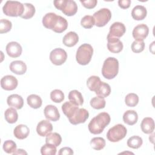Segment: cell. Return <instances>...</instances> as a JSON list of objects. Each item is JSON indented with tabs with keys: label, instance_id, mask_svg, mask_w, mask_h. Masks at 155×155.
<instances>
[{
	"label": "cell",
	"instance_id": "cell-25",
	"mask_svg": "<svg viewBox=\"0 0 155 155\" xmlns=\"http://www.w3.org/2000/svg\"><path fill=\"white\" fill-rule=\"evenodd\" d=\"M79 108L78 105L74 104V103L67 101L64 103L62 105V110L64 114L69 119L70 118L74 112Z\"/></svg>",
	"mask_w": 155,
	"mask_h": 155
},
{
	"label": "cell",
	"instance_id": "cell-21",
	"mask_svg": "<svg viewBox=\"0 0 155 155\" xmlns=\"http://www.w3.org/2000/svg\"><path fill=\"white\" fill-rule=\"evenodd\" d=\"M147 11L146 8L140 5H136L131 11V16L134 20L141 21L147 16Z\"/></svg>",
	"mask_w": 155,
	"mask_h": 155
},
{
	"label": "cell",
	"instance_id": "cell-44",
	"mask_svg": "<svg viewBox=\"0 0 155 155\" xmlns=\"http://www.w3.org/2000/svg\"><path fill=\"white\" fill-rule=\"evenodd\" d=\"M59 155H71L73 154V151L70 147H63L59 150Z\"/></svg>",
	"mask_w": 155,
	"mask_h": 155
},
{
	"label": "cell",
	"instance_id": "cell-20",
	"mask_svg": "<svg viewBox=\"0 0 155 155\" xmlns=\"http://www.w3.org/2000/svg\"><path fill=\"white\" fill-rule=\"evenodd\" d=\"M29 128L24 124H19L17 125L13 130V134L15 137L20 140L27 138L29 135Z\"/></svg>",
	"mask_w": 155,
	"mask_h": 155
},
{
	"label": "cell",
	"instance_id": "cell-15",
	"mask_svg": "<svg viewBox=\"0 0 155 155\" xmlns=\"http://www.w3.org/2000/svg\"><path fill=\"white\" fill-rule=\"evenodd\" d=\"M107 48L108 50L113 53H119L124 47L122 42L119 38L107 37Z\"/></svg>",
	"mask_w": 155,
	"mask_h": 155
},
{
	"label": "cell",
	"instance_id": "cell-1",
	"mask_svg": "<svg viewBox=\"0 0 155 155\" xmlns=\"http://www.w3.org/2000/svg\"><path fill=\"white\" fill-rule=\"evenodd\" d=\"M110 120L111 118L108 113L106 112L100 113L90 120L88 125V130L93 134H101L110 124Z\"/></svg>",
	"mask_w": 155,
	"mask_h": 155
},
{
	"label": "cell",
	"instance_id": "cell-14",
	"mask_svg": "<svg viewBox=\"0 0 155 155\" xmlns=\"http://www.w3.org/2000/svg\"><path fill=\"white\" fill-rule=\"evenodd\" d=\"M5 50L7 54L10 57L14 58L20 56L22 51L21 45L18 42L15 41L8 43Z\"/></svg>",
	"mask_w": 155,
	"mask_h": 155
},
{
	"label": "cell",
	"instance_id": "cell-19",
	"mask_svg": "<svg viewBox=\"0 0 155 155\" xmlns=\"http://www.w3.org/2000/svg\"><path fill=\"white\" fill-rule=\"evenodd\" d=\"M7 102L8 106L15 109L19 110L24 105V100L22 97L17 94H13L8 96Z\"/></svg>",
	"mask_w": 155,
	"mask_h": 155
},
{
	"label": "cell",
	"instance_id": "cell-37",
	"mask_svg": "<svg viewBox=\"0 0 155 155\" xmlns=\"http://www.w3.org/2000/svg\"><path fill=\"white\" fill-rule=\"evenodd\" d=\"M56 147L46 143L41 148V153L42 155H55L56 153Z\"/></svg>",
	"mask_w": 155,
	"mask_h": 155
},
{
	"label": "cell",
	"instance_id": "cell-3",
	"mask_svg": "<svg viewBox=\"0 0 155 155\" xmlns=\"http://www.w3.org/2000/svg\"><path fill=\"white\" fill-rule=\"evenodd\" d=\"M93 53V48L92 46L88 44H83L79 47L76 51V61L80 65H87L91 59Z\"/></svg>",
	"mask_w": 155,
	"mask_h": 155
},
{
	"label": "cell",
	"instance_id": "cell-32",
	"mask_svg": "<svg viewBox=\"0 0 155 155\" xmlns=\"http://www.w3.org/2000/svg\"><path fill=\"white\" fill-rule=\"evenodd\" d=\"M24 10L23 14L21 16V18L24 19H28L31 18L35 13V7L30 3H24Z\"/></svg>",
	"mask_w": 155,
	"mask_h": 155
},
{
	"label": "cell",
	"instance_id": "cell-28",
	"mask_svg": "<svg viewBox=\"0 0 155 155\" xmlns=\"http://www.w3.org/2000/svg\"><path fill=\"white\" fill-rule=\"evenodd\" d=\"M111 93V88L108 84L104 82H101L98 88L95 91V93L103 98L106 97L110 95Z\"/></svg>",
	"mask_w": 155,
	"mask_h": 155
},
{
	"label": "cell",
	"instance_id": "cell-30",
	"mask_svg": "<svg viewBox=\"0 0 155 155\" xmlns=\"http://www.w3.org/2000/svg\"><path fill=\"white\" fill-rule=\"evenodd\" d=\"M62 142V137L58 133H50L46 136L45 142L58 147Z\"/></svg>",
	"mask_w": 155,
	"mask_h": 155
},
{
	"label": "cell",
	"instance_id": "cell-27",
	"mask_svg": "<svg viewBox=\"0 0 155 155\" xmlns=\"http://www.w3.org/2000/svg\"><path fill=\"white\" fill-rule=\"evenodd\" d=\"M68 99L70 102L77 105H82L84 103V99L81 92L76 90H73L70 91L68 94Z\"/></svg>",
	"mask_w": 155,
	"mask_h": 155
},
{
	"label": "cell",
	"instance_id": "cell-13",
	"mask_svg": "<svg viewBox=\"0 0 155 155\" xmlns=\"http://www.w3.org/2000/svg\"><path fill=\"white\" fill-rule=\"evenodd\" d=\"M18 84L17 79L12 75H6L1 79V86L2 89L7 91L15 90Z\"/></svg>",
	"mask_w": 155,
	"mask_h": 155
},
{
	"label": "cell",
	"instance_id": "cell-23",
	"mask_svg": "<svg viewBox=\"0 0 155 155\" xmlns=\"http://www.w3.org/2000/svg\"><path fill=\"white\" fill-rule=\"evenodd\" d=\"M142 131L145 134H151L154 130V122L151 117H147L143 119L140 124Z\"/></svg>",
	"mask_w": 155,
	"mask_h": 155
},
{
	"label": "cell",
	"instance_id": "cell-35",
	"mask_svg": "<svg viewBox=\"0 0 155 155\" xmlns=\"http://www.w3.org/2000/svg\"><path fill=\"white\" fill-rule=\"evenodd\" d=\"M142 139L138 136H133L130 137L127 140V142L128 147L133 149H137L140 148L142 146Z\"/></svg>",
	"mask_w": 155,
	"mask_h": 155
},
{
	"label": "cell",
	"instance_id": "cell-34",
	"mask_svg": "<svg viewBox=\"0 0 155 155\" xmlns=\"http://www.w3.org/2000/svg\"><path fill=\"white\" fill-rule=\"evenodd\" d=\"M105 139L101 137H93L90 141V145L92 148L97 151L102 150L105 147Z\"/></svg>",
	"mask_w": 155,
	"mask_h": 155
},
{
	"label": "cell",
	"instance_id": "cell-40",
	"mask_svg": "<svg viewBox=\"0 0 155 155\" xmlns=\"http://www.w3.org/2000/svg\"><path fill=\"white\" fill-rule=\"evenodd\" d=\"M3 150L8 154H13L16 150V144L12 140H5L3 143Z\"/></svg>",
	"mask_w": 155,
	"mask_h": 155
},
{
	"label": "cell",
	"instance_id": "cell-46",
	"mask_svg": "<svg viewBox=\"0 0 155 155\" xmlns=\"http://www.w3.org/2000/svg\"><path fill=\"white\" fill-rule=\"evenodd\" d=\"M13 154H27V153L22 149H18V150H16L13 153Z\"/></svg>",
	"mask_w": 155,
	"mask_h": 155
},
{
	"label": "cell",
	"instance_id": "cell-4",
	"mask_svg": "<svg viewBox=\"0 0 155 155\" xmlns=\"http://www.w3.org/2000/svg\"><path fill=\"white\" fill-rule=\"evenodd\" d=\"M53 3L57 9L68 16L74 15L78 11V5L73 0H55Z\"/></svg>",
	"mask_w": 155,
	"mask_h": 155
},
{
	"label": "cell",
	"instance_id": "cell-22",
	"mask_svg": "<svg viewBox=\"0 0 155 155\" xmlns=\"http://www.w3.org/2000/svg\"><path fill=\"white\" fill-rule=\"evenodd\" d=\"M79 41V36L78 34L74 31H70L67 33L63 38V44L68 47L74 46Z\"/></svg>",
	"mask_w": 155,
	"mask_h": 155
},
{
	"label": "cell",
	"instance_id": "cell-17",
	"mask_svg": "<svg viewBox=\"0 0 155 155\" xmlns=\"http://www.w3.org/2000/svg\"><path fill=\"white\" fill-rule=\"evenodd\" d=\"M53 130L52 124L47 120H42L40 121L36 127V132L39 136L41 137L46 136L50 133Z\"/></svg>",
	"mask_w": 155,
	"mask_h": 155
},
{
	"label": "cell",
	"instance_id": "cell-2",
	"mask_svg": "<svg viewBox=\"0 0 155 155\" xmlns=\"http://www.w3.org/2000/svg\"><path fill=\"white\" fill-rule=\"evenodd\" d=\"M118 72V60L114 57H109L107 58L104 61L102 68V76L107 79H111L117 75Z\"/></svg>",
	"mask_w": 155,
	"mask_h": 155
},
{
	"label": "cell",
	"instance_id": "cell-16",
	"mask_svg": "<svg viewBox=\"0 0 155 155\" xmlns=\"http://www.w3.org/2000/svg\"><path fill=\"white\" fill-rule=\"evenodd\" d=\"M45 118L49 120L56 122L60 118V114L56 107L53 105H47L44 110Z\"/></svg>",
	"mask_w": 155,
	"mask_h": 155
},
{
	"label": "cell",
	"instance_id": "cell-26",
	"mask_svg": "<svg viewBox=\"0 0 155 155\" xmlns=\"http://www.w3.org/2000/svg\"><path fill=\"white\" fill-rule=\"evenodd\" d=\"M28 105L32 108L37 109L41 107L42 101L41 97L37 94H32L29 95L27 98Z\"/></svg>",
	"mask_w": 155,
	"mask_h": 155
},
{
	"label": "cell",
	"instance_id": "cell-43",
	"mask_svg": "<svg viewBox=\"0 0 155 155\" xmlns=\"http://www.w3.org/2000/svg\"><path fill=\"white\" fill-rule=\"evenodd\" d=\"M82 5L88 9H91L96 7L97 1L96 0H87V1H80Z\"/></svg>",
	"mask_w": 155,
	"mask_h": 155
},
{
	"label": "cell",
	"instance_id": "cell-41",
	"mask_svg": "<svg viewBox=\"0 0 155 155\" xmlns=\"http://www.w3.org/2000/svg\"><path fill=\"white\" fill-rule=\"evenodd\" d=\"M12 27V22L6 19H1L0 21V33H5L10 31Z\"/></svg>",
	"mask_w": 155,
	"mask_h": 155
},
{
	"label": "cell",
	"instance_id": "cell-5",
	"mask_svg": "<svg viewBox=\"0 0 155 155\" xmlns=\"http://www.w3.org/2000/svg\"><path fill=\"white\" fill-rule=\"evenodd\" d=\"M24 4L18 1H8L2 7L3 13L6 16L12 17H21L24 13Z\"/></svg>",
	"mask_w": 155,
	"mask_h": 155
},
{
	"label": "cell",
	"instance_id": "cell-10",
	"mask_svg": "<svg viewBox=\"0 0 155 155\" xmlns=\"http://www.w3.org/2000/svg\"><path fill=\"white\" fill-rule=\"evenodd\" d=\"M149 33V28L146 24H140L136 25L132 32L133 37L135 41H143L147 37Z\"/></svg>",
	"mask_w": 155,
	"mask_h": 155
},
{
	"label": "cell",
	"instance_id": "cell-12",
	"mask_svg": "<svg viewBox=\"0 0 155 155\" xmlns=\"http://www.w3.org/2000/svg\"><path fill=\"white\" fill-rule=\"evenodd\" d=\"M126 31V28L124 24L120 22H115L110 27V31L107 37L120 38Z\"/></svg>",
	"mask_w": 155,
	"mask_h": 155
},
{
	"label": "cell",
	"instance_id": "cell-18",
	"mask_svg": "<svg viewBox=\"0 0 155 155\" xmlns=\"http://www.w3.org/2000/svg\"><path fill=\"white\" fill-rule=\"evenodd\" d=\"M10 70L13 73L18 75L24 74L27 71V65L22 61H14L12 62L9 66Z\"/></svg>",
	"mask_w": 155,
	"mask_h": 155
},
{
	"label": "cell",
	"instance_id": "cell-45",
	"mask_svg": "<svg viewBox=\"0 0 155 155\" xmlns=\"http://www.w3.org/2000/svg\"><path fill=\"white\" fill-rule=\"evenodd\" d=\"M131 4L130 0H119L118 1L119 6L123 9H127L130 7Z\"/></svg>",
	"mask_w": 155,
	"mask_h": 155
},
{
	"label": "cell",
	"instance_id": "cell-38",
	"mask_svg": "<svg viewBox=\"0 0 155 155\" xmlns=\"http://www.w3.org/2000/svg\"><path fill=\"white\" fill-rule=\"evenodd\" d=\"M50 98L55 103H60L64 99V93L58 89H55L50 93Z\"/></svg>",
	"mask_w": 155,
	"mask_h": 155
},
{
	"label": "cell",
	"instance_id": "cell-24",
	"mask_svg": "<svg viewBox=\"0 0 155 155\" xmlns=\"http://www.w3.org/2000/svg\"><path fill=\"white\" fill-rule=\"evenodd\" d=\"M138 120V115L134 110H127L123 114V120L128 125H134Z\"/></svg>",
	"mask_w": 155,
	"mask_h": 155
},
{
	"label": "cell",
	"instance_id": "cell-6",
	"mask_svg": "<svg viewBox=\"0 0 155 155\" xmlns=\"http://www.w3.org/2000/svg\"><path fill=\"white\" fill-rule=\"evenodd\" d=\"M127 133V130L122 124H117L110 128L107 133L108 140L112 142H119L124 139Z\"/></svg>",
	"mask_w": 155,
	"mask_h": 155
},
{
	"label": "cell",
	"instance_id": "cell-31",
	"mask_svg": "<svg viewBox=\"0 0 155 155\" xmlns=\"http://www.w3.org/2000/svg\"><path fill=\"white\" fill-rule=\"evenodd\" d=\"M101 82L102 81L99 76H91L87 79V85L90 91L95 92Z\"/></svg>",
	"mask_w": 155,
	"mask_h": 155
},
{
	"label": "cell",
	"instance_id": "cell-39",
	"mask_svg": "<svg viewBox=\"0 0 155 155\" xmlns=\"http://www.w3.org/2000/svg\"><path fill=\"white\" fill-rule=\"evenodd\" d=\"M81 24L85 28H91L94 25H95L94 19L92 16L85 15L82 18Z\"/></svg>",
	"mask_w": 155,
	"mask_h": 155
},
{
	"label": "cell",
	"instance_id": "cell-33",
	"mask_svg": "<svg viewBox=\"0 0 155 155\" xmlns=\"http://www.w3.org/2000/svg\"><path fill=\"white\" fill-rule=\"evenodd\" d=\"M90 105L92 108L96 110H100L104 108L105 107L106 102L104 98L101 96H96L93 97L90 102Z\"/></svg>",
	"mask_w": 155,
	"mask_h": 155
},
{
	"label": "cell",
	"instance_id": "cell-42",
	"mask_svg": "<svg viewBox=\"0 0 155 155\" xmlns=\"http://www.w3.org/2000/svg\"><path fill=\"white\" fill-rule=\"evenodd\" d=\"M131 50L134 53H139L143 51L145 48V42L143 41H134L131 44Z\"/></svg>",
	"mask_w": 155,
	"mask_h": 155
},
{
	"label": "cell",
	"instance_id": "cell-8",
	"mask_svg": "<svg viewBox=\"0 0 155 155\" xmlns=\"http://www.w3.org/2000/svg\"><path fill=\"white\" fill-rule=\"evenodd\" d=\"M67 54L66 51L61 48H56L53 50L50 54V60L56 65H62L67 60Z\"/></svg>",
	"mask_w": 155,
	"mask_h": 155
},
{
	"label": "cell",
	"instance_id": "cell-7",
	"mask_svg": "<svg viewBox=\"0 0 155 155\" xmlns=\"http://www.w3.org/2000/svg\"><path fill=\"white\" fill-rule=\"evenodd\" d=\"M95 25L98 27L105 26L110 20L111 18V13L108 8H103L96 12L93 16Z\"/></svg>",
	"mask_w": 155,
	"mask_h": 155
},
{
	"label": "cell",
	"instance_id": "cell-36",
	"mask_svg": "<svg viewBox=\"0 0 155 155\" xmlns=\"http://www.w3.org/2000/svg\"><path fill=\"white\" fill-rule=\"evenodd\" d=\"M125 102L126 105L128 107H136L139 102V97L135 93H129L125 97Z\"/></svg>",
	"mask_w": 155,
	"mask_h": 155
},
{
	"label": "cell",
	"instance_id": "cell-29",
	"mask_svg": "<svg viewBox=\"0 0 155 155\" xmlns=\"http://www.w3.org/2000/svg\"><path fill=\"white\" fill-rule=\"evenodd\" d=\"M4 117L8 123L14 124L18 120V114L15 108H8L5 111Z\"/></svg>",
	"mask_w": 155,
	"mask_h": 155
},
{
	"label": "cell",
	"instance_id": "cell-9",
	"mask_svg": "<svg viewBox=\"0 0 155 155\" xmlns=\"http://www.w3.org/2000/svg\"><path fill=\"white\" fill-rule=\"evenodd\" d=\"M89 117L88 111L85 108H78L73 115L68 119L69 122L73 125L84 123Z\"/></svg>",
	"mask_w": 155,
	"mask_h": 155
},
{
	"label": "cell",
	"instance_id": "cell-11",
	"mask_svg": "<svg viewBox=\"0 0 155 155\" xmlns=\"http://www.w3.org/2000/svg\"><path fill=\"white\" fill-rule=\"evenodd\" d=\"M59 18V15H57L54 13H48L45 14L42 18V24L43 25L48 29L54 30L58 22Z\"/></svg>",
	"mask_w": 155,
	"mask_h": 155
}]
</instances>
